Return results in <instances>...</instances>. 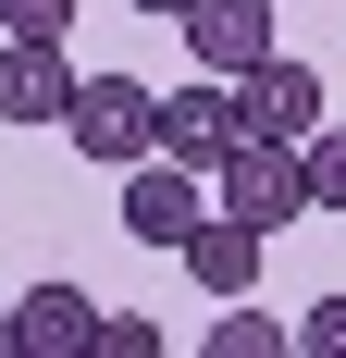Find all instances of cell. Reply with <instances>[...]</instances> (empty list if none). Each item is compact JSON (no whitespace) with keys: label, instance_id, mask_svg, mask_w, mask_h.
Wrapping results in <instances>:
<instances>
[{"label":"cell","instance_id":"cell-3","mask_svg":"<svg viewBox=\"0 0 346 358\" xmlns=\"http://www.w3.org/2000/svg\"><path fill=\"white\" fill-rule=\"evenodd\" d=\"M198 222H210V173L198 161H173V148L124 161V235H137V248H186Z\"/></svg>","mask_w":346,"mask_h":358},{"label":"cell","instance_id":"cell-11","mask_svg":"<svg viewBox=\"0 0 346 358\" xmlns=\"http://www.w3.org/2000/svg\"><path fill=\"white\" fill-rule=\"evenodd\" d=\"M310 210H346V124H310Z\"/></svg>","mask_w":346,"mask_h":358},{"label":"cell","instance_id":"cell-4","mask_svg":"<svg viewBox=\"0 0 346 358\" xmlns=\"http://www.w3.org/2000/svg\"><path fill=\"white\" fill-rule=\"evenodd\" d=\"M161 148H173V161H198V173H223V161L247 148L235 74H198V87H173V99H161Z\"/></svg>","mask_w":346,"mask_h":358},{"label":"cell","instance_id":"cell-12","mask_svg":"<svg viewBox=\"0 0 346 358\" xmlns=\"http://www.w3.org/2000/svg\"><path fill=\"white\" fill-rule=\"evenodd\" d=\"M99 358H161V322H137V309H99Z\"/></svg>","mask_w":346,"mask_h":358},{"label":"cell","instance_id":"cell-7","mask_svg":"<svg viewBox=\"0 0 346 358\" xmlns=\"http://www.w3.org/2000/svg\"><path fill=\"white\" fill-rule=\"evenodd\" d=\"M87 346H99V296H87V285L13 296V358H87Z\"/></svg>","mask_w":346,"mask_h":358},{"label":"cell","instance_id":"cell-13","mask_svg":"<svg viewBox=\"0 0 346 358\" xmlns=\"http://www.w3.org/2000/svg\"><path fill=\"white\" fill-rule=\"evenodd\" d=\"M0 25H13V37H62L74 0H0Z\"/></svg>","mask_w":346,"mask_h":358},{"label":"cell","instance_id":"cell-2","mask_svg":"<svg viewBox=\"0 0 346 358\" xmlns=\"http://www.w3.org/2000/svg\"><path fill=\"white\" fill-rule=\"evenodd\" d=\"M210 198H223L235 222H260V235H284V222L310 210V148H297V136H247L235 161L210 173Z\"/></svg>","mask_w":346,"mask_h":358},{"label":"cell","instance_id":"cell-8","mask_svg":"<svg viewBox=\"0 0 346 358\" xmlns=\"http://www.w3.org/2000/svg\"><path fill=\"white\" fill-rule=\"evenodd\" d=\"M186 50H198V74H247L272 50V0H186Z\"/></svg>","mask_w":346,"mask_h":358},{"label":"cell","instance_id":"cell-9","mask_svg":"<svg viewBox=\"0 0 346 358\" xmlns=\"http://www.w3.org/2000/svg\"><path fill=\"white\" fill-rule=\"evenodd\" d=\"M260 248H272V235H260V222H235L223 198H210V222H198V235H186L173 259H186L210 296H247V285H260Z\"/></svg>","mask_w":346,"mask_h":358},{"label":"cell","instance_id":"cell-10","mask_svg":"<svg viewBox=\"0 0 346 358\" xmlns=\"http://www.w3.org/2000/svg\"><path fill=\"white\" fill-rule=\"evenodd\" d=\"M297 334L272 322V309H247V296H223V322H210V358H284Z\"/></svg>","mask_w":346,"mask_h":358},{"label":"cell","instance_id":"cell-16","mask_svg":"<svg viewBox=\"0 0 346 358\" xmlns=\"http://www.w3.org/2000/svg\"><path fill=\"white\" fill-rule=\"evenodd\" d=\"M0 358H13V309H0Z\"/></svg>","mask_w":346,"mask_h":358},{"label":"cell","instance_id":"cell-6","mask_svg":"<svg viewBox=\"0 0 346 358\" xmlns=\"http://www.w3.org/2000/svg\"><path fill=\"white\" fill-rule=\"evenodd\" d=\"M62 99H74L62 37H0V124H62Z\"/></svg>","mask_w":346,"mask_h":358},{"label":"cell","instance_id":"cell-1","mask_svg":"<svg viewBox=\"0 0 346 358\" xmlns=\"http://www.w3.org/2000/svg\"><path fill=\"white\" fill-rule=\"evenodd\" d=\"M62 136H74V161H148L161 148V99H148L137 74H74Z\"/></svg>","mask_w":346,"mask_h":358},{"label":"cell","instance_id":"cell-15","mask_svg":"<svg viewBox=\"0 0 346 358\" xmlns=\"http://www.w3.org/2000/svg\"><path fill=\"white\" fill-rule=\"evenodd\" d=\"M124 13H161V25H186V0H124Z\"/></svg>","mask_w":346,"mask_h":358},{"label":"cell","instance_id":"cell-14","mask_svg":"<svg viewBox=\"0 0 346 358\" xmlns=\"http://www.w3.org/2000/svg\"><path fill=\"white\" fill-rule=\"evenodd\" d=\"M297 346H310V358H346V296H321L310 322H297Z\"/></svg>","mask_w":346,"mask_h":358},{"label":"cell","instance_id":"cell-5","mask_svg":"<svg viewBox=\"0 0 346 358\" xmlns=\"http://www.w3.org/2000/svg\"><path fill=\"white\" fill-rule=\"evenodd\" d=\"M235 111H247V136H310L321 124V74L297 62V50H260V62L235 74Z\"/></svg>","mask_w":346,"mask_h":358}]
</instances>
